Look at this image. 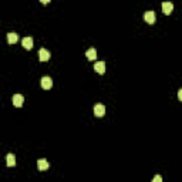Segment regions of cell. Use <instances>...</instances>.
<instances>
[{"instance_id": "cell-4", "label": "cell", "mask_w": 182, "mask_h": 182, "mask_svg": "<svg viewBox=\"0 0 182 182\" xmlns=\"http://www.w3.org/2000/svg\"><path fill=\"white\" fill-rule=\"evenodd\" d=\"M39 58H40V61L50 60V51L46 50V48H40V51H39Z\"/></svg>"}, {"instance_id": "cell-7", "label": "cell", "mask_w": 182, "mask_h": 182, "mask_svg": "<svg viewBox=\"0 0 182 182\" xmlns=\"http://www.w3.org/2000/svg\"><path fill=\"white\" fill-rule=\"evenodd\" d=\"M174 10V4L171 2H164L162 3V11L165 14H171V11Z\"/></svg>"}, {"instance_id": "cell-5", "label": "cell", "mask_w": 182, "mask_h": 182, "mask_svg": "<svg viewBox=\"0 0 182 182\" xmlns=\"http://www.w3.org/2000/svg\"><path fill=\"white\" fill-rule=\"evenodd\" d=\"M37 166H39V169H40V171H47L48 166H50V164H48L47 159L40 158V159L37 161Z\"/></svg>"}, {"instance_id": "cell-10", "label": "cell", "mask_w": 182, "mask_h": 182, "mask_svg": "<svg viewBox=\"0 0 182 182\" xmlns=\"http://www.w3.org/2000/svg\"><path fill=\"white\" fill-rule=\"evenodd\" d=\"M17 40H19V34L17 33H13V31L7 33V41H9V44H14Z\"/></svg>"}, {"instance_id": "cell-2", "label": "cell", "mask_w": 182, "mask_h": 182, "mask_svg": "<svg viewBox=\"0 0 182 182\" xmlns=\"http://www.w3.org/2000/svg\"><path fill=\"white\" fill-rule=\"evenodd\" d=\"M94 114L97 117H104L105 115V107L102 104H95L94 105Z\"/></svg>"}, {"instance_id": "cell-14", "label": "cell", "mask_w": 182, "mask_h": 182, "mask_svg": "<svg viewBox=\"0 0 182 182\" xmlns=\"http://www.w3.org/2000/svg\"><path fill=\"white\" fill-rule=\"evenodd\" d=\"M178 98H179V100H182V90L178 91Z\"/></svg>"}, {"instance_id": "cell-9", "label": "cell", "mask_w": 182, "mask_h": 182, "mask_svg": "<svg viewBox=\"0 0 182 182\" xmlns=\"http://www.w3.org/2000/svg\"><path fill=\"white\" fill-rule=\"evenodd\" d=\"M94 68L97 73H100V74H104L105 73V63L104 61H97L94 64Z\"/></svg>"}, {"instance_id": "cell-12", "label": "cell", "mask_w": 182, "mask_h": 182, "mask_svg": "<svg viewBox=\"0 0 182 182\" xmlns=\"http://www.w3.org/2000/svg\"><path fill=\"white\" fill-rule=\"evenodd\" d=\"M6 161H7V165H9V166H14V165H16V157H14L13 154H7Z\"/></svg>"}, {"instance_id": "cell-13", "label": "cell", "mask_w": 182, "mask_h": 182, "mask_svg": "<svg viewBox=\"0 0 182 182\" xmlns=\"http://www.w3.org/2000/svg\"><path fill=\"white\" fill-rule=\"evenodd\" d=\"M161 181H162L161 175H157V176H154V182H161Z\"/></svg>"}, {"instance_id": "cell-6", "label": "cell", "mask_w": 182, "mask_h": 182, "mask_svg": "<svg viewBox=\"0 0 182 182\" xmlns=\"http://www.w3.org/2000/svg\"><path fill=\"white\" fill-rule=\"evenodd\" d=\"M23 102H24V98H23V95H21V94H14L13 95V104H14V107H21V105H23Z\"/></svg>"}, {"instance_id": "cell-3", "label": "cell", "mask_w": 182, "mask_h": 182, "mask_svg": "<svg viewBox=\"0 0 182 182\" xmlns=\"http://www.w3.org/2000/svg\"><path fill=\"white\" fill-rule=\"evenodd\" d=\"M51 85H53V80H51V77L44 75V77L41 78V87L46 88V90H48V88H51Z\"/></svg>"}, {"instance_id": "cell-15", "label": "cell", "mask_w": 182, "mask_h": 182, "mask_svg": "<svg viewBox=\"0 0 182 182\" xmlns=\"http://www.w3.org/2000/svg\"><path fill=\"white\" fill-rule=\"evenodd\" d=\"M41 3H44V4H47V3H50V0H40Z\"/></svg>"}, {"instance_id": "cell-1", "label": "cell", "mask_w": 182, "mask_h": 182, "mask_svg": "<svg viewBox=\"0 0 182 182\" xmlns=\"http://www.w3.org/2000/svg\"><path fill=\"white\" fill-rule=\"evenodd\" d=\"M144 19H145V21L148 24H154L155 23V11H152V10H148V11H145L144 13Z\"/></svg>"}, {"instance_id": "cell-11", "label": "cell", "mask_w": 182, "mask_h": 182, "mask_svg": "<svg viewBox=\"0 0 182 182\" xmlns=\"http://www.w3.org/2000/svg\"><path fill=\"white\" fill-rule=\"evenodd\" d=\"M85 56H87L88 60H95V58H97V50H95V48H88Z\"/></svg>"}, {"instance_id": "cell-8", "label": "cell", "mask_w": 182, "mask_h": 182, "mask_svg": "<svg viewBox=\"0 0 182 182\" xmlns=\"http://www.w3.org/2000/svg\"><path fill=\"white\" fill-rule=\"evenodd\" d=\"M21 46H23L26 50H30V48L33 47V39L31 37H23V40H21Z\"/></svg>"}]
</instances>
